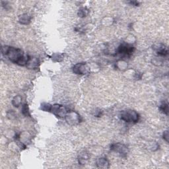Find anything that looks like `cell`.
<instances>
[{"instance_id": "cell-1", "label": "cell", "mask_w": 169, "mask_h": 169, "mask_svg": "<svg viewBox=\"0 0 169 169\" xmlns=\"http://www.w3.org/2000/svg\"><path fill=\"white\" fill-rule=\"evenodd\" d=\"M2 54L3 56H7L11 62L21 66H26L30 58L20 48L9 46H2Z\"/></svg>"}, {"instance_id": "cell-2", "label": "cell", "mask_w": 169, "mask_h": 169, "mask_svg": "<svg viewBox=\"0 0 169 169\" xmlns=\"http://www.w3.org/2000/svg\"><path fill=\"white\" fill-rule=\"evenodd\" d=\"M120 118L125 122L136 124L140 120V115L135 110H125L120 112Z\"/></svg>"}, {"instance_id": "cell-3", "label": "cell", "mask_w": 169, "mask_h": 169, "mask_svg": "<svg viewBox=\"0 0 169 169\" xmlns=\"http://www.w3.org/2000/svg\"><path fill=\"white\" fill-rule=\"evenodd\" d=\"M65 120L70 125H77L82 122V118L79 114L74 110H69L65 116Z\"/></svg>"}, {"instance_id": "cell-4", "label": "cell", "mask_w": 169, "mask_h": 169, "mask_svg": "<svg viewBox=\"0 0 169 169\" xmlns=\"http://www.w3.org/2000/svg\"><path fill=\"white\" fill-rule=\"evenodd\" d=\"M110 149L112 151L118 153V154H119L120 156L123 158H125L129 152L128 147L125 144L122 143H112L110 146Z\"/></svg>"}, {"instance_id": "cell-5", "label": "cell", "mask_w": 169, "mask_h": 169, "mask_svg": "<svg viewBox=\"0 0 169 169\" xmlns=\"http://www.w3.org/2000/svg\"><path fill=\"white\" fill-rule=\"evenodd\" d=\"M68 108L65 106L59 104H54L52 105L50 112L52 113L54 116H56L58 118H65V115L68 112Z\"/></svg>"}, {"instance_id": "cell-6", "label": "cell", "mask_w": 169, "mask_h": 169, "mask_svg": "<svg viewBox=\"0 0 169 169\" xmlns=\"http://www.w3.org/2000/svg\"><path fill=\"white\" fill-rule=\"evenodd\" d=\"M135 51V47L132 45L127 43V42H124V43L120 44L116 50L117 54H121V55L125 56H130L132 55V54Z\"/></svg>"}, {"instance_id": "cell-7", "label": "cell", "mask_w": 169, "mask_h": 169, "mask_svg": "<svg viewBox=\"0 0 169 169\" xmlns=\"http://www.w3.org/2000/svg\"><path fill=\"white\" fill-rule=\"evenodd\" d=\"M73 72L76 75H84L90 73V68L87 63H78L73 67Z\"/></svg>"}, {"instance_id": "cell-8", "label": "cell", "mask_w": 169, "mask_h": 169, "mask_svg": "<svg viewBox=\"0 0 169 169\" xmlns=\"http://www.w3.org/2000/svg\"><path fill=\"white\" fill-rule=\"evenodd\" d=\"M40 65V61L37 58L30 56L26 67L29 69H37Z\"/></svg>"}, {"instance_id": "cell-9", "label": "cell", "mask_w": 169, "mask_h": 169, "mask_svg": "<svg viewBox=\"0 0 169 169\" xmlns=\"http://www.w3.org/2000/svg\"><path fill=\"white\" fill-rule=\"evenodd\" d=\"M154 49L155 50L157 55L159 56L165 57L168 55V50L166 47L162 44H157L154 46Z\"/></svg>"}, {"instance_id": "cell-10", "label": "cell", "mask_w": 169, "mask_h": 169, "mask_svg": "<svg viewBox=\"0 0 169 169\" xmlns=\"http://www.w3.org/2000/svg\"><path fill=\"white\" fill-rule=\"evenodd\" d=\"M96 166L99 168H109L110 163L109 161L106 157H100L96 161Z\"/></svg>"}, {"instance_id": "cell-11", "label": "cell", "mask_w": 169, "mask_h": 169, "mask_svg": "<svg viewBox=\"0 0 169 169\" xmlns=\"http://www.w3.org/2000/svg\"><path fill=\"white\" fill-rule=\"evenodd\" d=\"M31 20L32 17L27 13L22 14L19 17V22L24 25H29L31 22Z\"/></svg>"}, {"instance_id": "cell-12", "label": "cell", "mask_w": 169, "mask_h": 169, "mask_svg": "<svg viewBox=\"0 0 169 169\" xmlns=\"http://www.w3.org/2000/svg\"><path fill=\"white\" fill-rule=\"evenodd\" d=\"M89 159V155L87 151H82L78 156V162L81 165L87 164Z\"/></svg>"}, {"instance_id": "cell-13", "label": "cell", "mask_w": 169, "mask_h": 169, "mask_svg": "<svg viewBox=\"0 0 169 169\" xmlns=\"http://www.w3.org/2000/svg\"><path fill=\"white\" fill-rule=\"evenodd\" d=\"M89 13V9L86 7L81 8L77 12V15L81 18L86 17Z\"/></svg>"}, {"instance_id": "cell-14", "label": "cell", "mask_w": 169, "mask_h": 169, "mask_svg": "<svg viewBox=\"0 0 169 169\" xmlns=\"http://www.w3.org/2000/svg\"><path fill=\"white\" fill-rule=\"evenodd\" d=\"M21 102H22L21 96L20 95H16L15 96H14L13 100H12V105L16 108H19L21 105Z\"/></svg>"}, {"instance_id": "cell-15", "label": "cell", "mask_w": 169, "mask_h": 169, "mask_svg": "<svg viewBox=\"0 0 169 169\" xmlns=\"http://www.w3.org/2000/svg\"><path fill=\"white\" fill-rule=\"evenodd\" d=\"M64 55L63 54H59V53H55L52 56L51 58L53 60L54 62H62V60L64 59Z\"/></svg>"}, {"instance_id": "cell-16", "label": "cell", "mask_w": 169, "mask_h": 169, "mask_svg": "<svg viewBox=\"0 0 169 169\" xmlns=\"http://www.w3.org/2000/svg\"><path fill=\"white\" fill-rule=\"evenodd\" d=\"M21 111H22V114H23V116H31V114H30V110H29V107L27 103L24 104L23 105Z\"/></svg>"}, {"instance_id": "cell-17", "label": "cell", "mask_w": 169, "mask_h": 169, "mask_svg": "<svg viewBox=\"0 0 169 169\" xmlns=\"http://www.w3.org/2000/svg\"><path fill=\"white\" fill-rule=\"evenodd\" d=\"M160 110L166 115H168V105L167 102H162L159 107Z\"/></svg>"}, {"instance_id": "cell-18", "label": "cell", "mask_w": 169, "mask_h": 169, "mask_svg": "<svg viewBox=\"0 0 169 169\" xmlns=\"http://www.w3.org/2000/svg\"><path fill=\"white\" fill-rule=\"evenodd\" d=\"M51 108H52V105L49 103H47V102H43V103L41 104V106H40V109L44 112H50Z\"/></svg>"}, {"instance_id": "cell-19", "label": "cell", "mask_w": 169, "mask_h": 169, "mask_svg": "<svg viewBox=\"0 0 169 169\" xmlns=\"http://www.w3.org/2000/svg\"><path fill=\"white\" fill-rule=\"evenodd\" d=\"M116 68H118L120 70H123L127 69V67H128V64L127 63L123 60H120V61H118L116 65Z\"/></svg>"}, {"instance_id": "cell-20", "label": "cell", "mask_w": 169, "mask_h": 169, "mask_svg": "<svg viewBox=\"0 0 169 169\" xmlns=\"http://www.w3.org/2000/svg\"><path fill=\"white\" fill-rule=\"evenodd\" d=\"M7 116L9 119L10 120H13L15 118L16 116V114H15V112L13 111V110H9L8 112H7Z\"/></svg>"}, {"instance_id": "cell-21", "label": "cell", "mask_w": 169, "mask_h": 169, "mask_svg": "<svg viewBox=\"0 0 169 169\" xmlns=\"http://www.w3.org/2000/svg\"><path fill=\"white\" fill-rule=\"evenodd\" d=\"M162 137H163V139L166 142H168V131H164Z\"/></svg>"}, {"instance_id": "cell-22", "label": "cell", "mask_w": 169, "mask_h": 169, "mask_svg": "<svg viewBox=\"0 0 169 169\" xmlns=\"http://www.w3.org/2000/svg\"><path fill=\"white\" fill-rule=\"evenodd\" d=\"M129 3H130V5H134V6H139L140 5V2H138L137 1H131L129 2Z\"/></svg>"}]
</instances>
